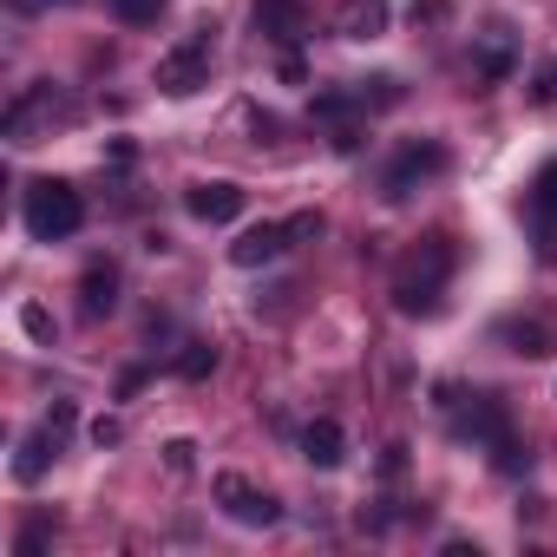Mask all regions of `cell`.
<instances>
[{"mask_svg":"<svg viewBox=\"0 0 557 557\" xmlns=\"http://www.w3.org/2000/svg\"><path fill=\"white\" fill-rule=\"evenodd\" d=\"M79 223H86V203H79V190L66 177H40L27 190V236L34 243H66Z\"/></svg>","mask_w":557,"mask_h":557,"instance_id":"obj_2","label":"cell"},{"mask_svg":"<svg viewBox=\"0 0 557 557\" xmlns=\"http://www.w3.org/2000/svg\"><path fill=\"white\" fill-rule=\"evenodd\" d=\"M453 433H459V440H479V446H498V440H511V413H505L498 394H472V400L459 407Z\"/></svg>","mask_w":557,"mask_h":557,"instance_id":"obj_7","label":"cell"},{"mask_svg":"<svg viewBox=\"0 0 557 557\" xmlns=\"http://www.w3.org/2000/svg\"><path fill=\"white\" fill-rule=\"evenodd\" d=\"M256 27L275 40V47H296L309 14H302V0H256Z\"/></svg>","mask_w":557,"mask_h":557,"instance_id":"obj_11","label":"cell"},{"mask_svg":"<svg viewBox=\"0 0 557 557\" xmlns=\"http://www.w3.org/2000/svg\"><path fill=\"white\" fill-rule=\"evenodd\" d=\"M79 309L92 322L119 309V262H86V275H79Z\"/></svg>","mask_w":557,"mask_h":557,"instance_id":"obj_12","label":"cell"},{"mask_svg":"<svg viewBox=\"0 0 557 557\" xmlns=\"http://www.w3.org/2000/svg\"><path fill=\"white\" fill-rule=\"evenodd\" d=\"M518 73V34L505 21H492L485 34H472V79L479 86H505Z\"/></svg>","mask_w":557,"mask_h":557,"instance_id":"obj_6","label":"cell"},{"mask_svg":"<svg viewBox=\"0 0 557 557\" xmlns=\"http://www.w3.org/2000/svg\"><path fill=\"white\" fill-rule=\"evenodd\" d=\"M184 210H190L197 223H236V216H243V184H230V177L190 184V190H184Z\"/></svg>","mask_w":557,"mask_h":557,"instance_id":"obj_8","label":"cell"},{"mask_svg":"<svg viewBox=\"0 0 557 557\" xmlns=\"http://www.w3.org/2000/svg\"><path fill=\"white\" fill-rule=\"evenodd\" d=\"M177 374H184V381H210V374H216V348H210V342H184V348H177Z\"/></svg>","mask_w":557,"mask_h":557,"instance_id":"obj_16","label":"cell"},{"mask_svg":"<svg viewBox=\"0 0 557 557\" xmlns=\"http://www.w3.org/2000/svg\"><path fill=\"white\" fill-rule=\"evenodd\" d=\"M92 440H99V446H119V440H125V426H119V420H92Z\"/></svg>","mask_w":557,"mask_h":557,"instance_id":"obj_24","label":"cell"},{"mask_svg":"<svg viewBox=\"0 0 557 557\" xmlns=\"http://www.w3.org/2000/svg\"><path fill=\"white\" fill-rule=\"evenodd\" d=\"M21 329H27L34 342H53V315H47V309H34V302L21 309Z\"/></svg>","mask_w":557,"mask_h":557,"instance_id":"obj_20","label":"cell"},{"mask_svg":"<svg viewBox=\"0 0 557 557\" xmlns=\"http://www.w3.org/2000/svg\"><path fill=\"white\" fill-rule=\"evenodd\" d=\"M283 79H289V86H302V79H309V66H302V53H296V47H283Z\"/></svg>","mask_w":557,"mask_h":557,"instance_id":"obj_23","label":"cell"},{"mask_svg":"<svg viewBox=\"0 0 557 557\" xmlns=\"http://www.w3.org/2000/svg\"><path fill=\"white\" fill-rule=\"evenodd\" d=\"M309 236H322V210H302V216H289V243H309Z\"/></svg>","mask_w":557,"mask_h":557,"instance_id":"obj_22","label":"cell"},{"mask_svg":"<svg viewBox=\"0 0 557 557\" xmlns=\"http://www.w3.org/2000/svg\"><path fill=\"white\" fill-rule=\"evenodd\" d=\"M164 466H171V472H190V466H197V446H190V440H164Z\"/></svg>","mask_w":557,"mask_h":557,"instance_id":"obj_21","label":"cell"},{"mask_svg":"<svg viewBox=\"0 0 557 557\" xmlns=\"http://www.w3.org/2000/svg\"><path fill=\"white\" fill-rule=\"evenodd\" d=\"M60 446H66V440L40 420V426L21 440V453H14V479H21V485H40V479H47V466L60 459Z\"/></svg>","mask_w":557,"mask_h":557,"instance_id":"obj_10","label":"cell"},{"mask_svg":"<svg viewBox=\"0 0 557 557\" xmlns=\"http://www.w3.org/2000/svg\"><path fill=\"white\" fill-rule=\"evenodd\" d=\"M446 171V145L440 138H413V145H400V158L381 171V197L387 203H407L426 177H440Z\"/></svg>","mask_w":557,"mask_h":557,"instance_id":"obj_3","label":"cell"},{"mask_svg":"<svg viewBox=\"0 0 557 557\" xmlns=\"http://www.w3.org/2000/svg\"><path fill=\"white\" fill-rule=\"evenodd\" d=\"M302 459H309L315 472H335V466L348 459V433H342L335 420H309V426H302Z\"/></svg>","mask_w":557,"mask_h":557,"instance_id":"obj_13","label":"cell"},{"mask_svg":"<svg viewBox=\"0 0 557 557\" xmlns=\"http://www.w3.org/2000/svg\"><path fill=\"white\" fill-rule=\"evenodd\" d=\"M498 342L511 348V355H524V361H544L550 348H557V335H550V322H537V315H511V322H498Z\"/></svg>","mask_w":557,"mask_h":557,"instance_id":"obj_15","label":"cell"},{"mask_svg":"<svg viewBox=\"0 0 557 557\" xmlns=\"http://www.w3.org/2000/svg\"><path fill=\"white\" fill-rule=\"evenodd\" d=\"M216 505H223L236 524H249V531H269V524H283V505H275L269 492H256L243 472H216Z\"/></svg>","mask_w":557,"mask_h":557,"instance_id":"obj_5","label":"cell"},{"mask_svg":"<svg viewBox=\"0 0 557 557\" xmlns=\"http://www.w3.org/2000/svg\"><path fill=\"white\" fill-rule=\"evenodd\" d=\"M283 249H289V223H256V230H243L230 243V262L236 269H262V262H275Z\"/></svg>","mask_w":557,"mask_h":557,"instance_id":"obj_9","label":"cell"},{"mask_svg":"<svg viewBox=\"0 0 557 557\" xmlns=\"http://www.w3.org/2000/svg\"><path fill=\"white\" fill-rule=\"evenodd\" d=\"M106 8H112L125 27H151V21L164 14V0H106Z\"/></svg>","mask_w":557,"mask_h":557,"instance_id":"obj_17","label":"cell"},{"mask_svg":"<svg viewBox=\"0 0 557 557\" xmlns=\"http://www.w3.org/2000/svg\"><path fill=\"white\" fill-rule=\"evenodd\" d=\"M203 86H210V27H197L184 47H171V53L158 60V92L190 99V92H203Z\"/></svg>","mask_w":557,"mask_h":557,"instance_id":"obj_4","label":"cell"},{"mask_svg":"<svg viewBox=\"0 0 557 557\" xmlns=\"http://www.w3.org/2000/svg\"><path fill=\"white\" fill-rule=\"evenodd\" d=\"M446 275H453V236H420V249L394 275V309L400 315H440L446 309Z\"/></svg>","mask_w":557,"mask_h":557,"instance_id":"obj_1","label":"cell"},{"mask_svg":"<svg viewBox=\"0 0 557 557\" xmlns=\"http://www.w3.org/2000/svg\"><path fill=\"white\" fill-rule=\"evenodd\" d=\"M531 203H537V216H550V223H557V158L537 171V184H531Z\"/></svg>","mask_w":557,"mask_h":557,"instance_id":"obj_18","label":"cell"},{"mask_svg":"<svg viewBox=\"0 0 557 557\" xmlns=\"http://www.w3.org/2000/svg\"><path fill=\"white\" fill-rule=\"evenodd\" d=\"M335 34L342 40H381L387 34V0H342Z\"/></svg>","mask_w":557,"mask_h":557,"instance_id":"obj_14","label":"cell"},{"mask_svg":"<svg viewBox=\"0 0 557 557\" xmlns=\"http://www.w3.org/2000/svg\"><path fill=\"white\" fill-rule=\"evenodd\" d=\"M531 99H537V106H557V60H544V66H537V79H531Z\"/></svg>","mask_w":557,"mask_h":557,"instance_id":"obj_19","label":"cell"}]
</instances>
